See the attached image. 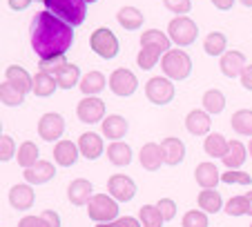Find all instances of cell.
Instances as JSON below:
<instances>
[{
  "mask_svg": "<svg viewBox=\"0 0 252 227\" xmlns=\"http://www.w3.org/2000/svg\"><path fill=\"white\" fill-rule=\"evenodd\" d=\"M29 31H32V47L40 56V60L63 56L74 43V29L49 11H40L33 16Z\"/></svg>",
  "mask_w": 252,
  "mask_h": 227,
  "instance_id": "1",
  "label": "cell"
},
{
  "mask_svg": "<svg viewBox=\"0 0 252 227\" xmlns=\"http://www.w3.org/2000/svg\"><path fill=\"white\" fill-rule=\"evenodd\" d=\"M49 14H54L58 20L67 23L69 27H78L85 23L87 2L85 0H45Z\"/></svg>",
  "mask_w": 252,
  "mask_h": 227,
  "instance_id": "2",
  "label": "cell"
},
{
  "mask_svg": "<svg viewBox=\"0 0 252 227\" xmlns=\"http://www.w3.org/2000/svg\"><path fill=\"white\" fill-rule=\"evenodd\" d=\"M161 69L170 81H183L192 71V58L183 49H170L161 58Z\"/></svg>",
  "mask_w": 252,
  "mask_h": 227,
  "instance_id": "3",
  "label": "cell"
},
{
  "mask_svg": "<svg viewBox=\"0 0 252 227\" xmlns=\"http://www.w3.org/2000/svg\"><path fill=\"white\" fill-rule=\"evenodd\" d=\"M196 23L188 16H176L170 25H167V38H170L172 43H176L179 47H188L196 40Z\"/></svg>",
  "mask_w": 252,
  "mask_h": 227,
  "instance_id": "4",
  "label": "cell"
},
{
  "mask_svg": "<svg viewBox=\"0 0 252 227\" xmlns=\"http://www.w3.org/2000/svg\"><path fill=\"white\" fill-rule=\"evenodd\" d=\"M87 214L96 223H110L119 216V203L107 194H94L87 203Z\"/></svg>",
  "mask_w": 252,
  "mask_h": 227,
  "instance_id": "5",
  "label": "cell"
},
{
  "mask_svg": "<svg viewBox=\"0 0 252 227\" xmlns=\"http://www.w3.org/2000/svg\"><path fill=\"white\" fill-rule=\"evenodd\" d=\"M90 45L100 58L112 60L119 56V38L114 36V31L107 27H98L90 38Z\"/></svg>",
  "mask_w": 252,
  "mask_h": 227,
  "instance_id": "6",
  "label": "cell"
},
{
  "mask_svg": "<svg viewBox=\"0 0 252 227\" xmlns=\"http://www.w3.org/2000/svg\"><path fill=\"white\" fill-rule=\"evenodd\" d=\"M145 96L154 105H167L174 98V85L165 76H154L145 83Z\"/></svg>",
  "mask_w": 252,
  "mask_h": 227,
  "instance_id": "7",
  "label": "cell"
},
{
  "mask_svg": "<svg viewBox=\"0 0 252 227\" xmlns=\"http://www.w3.org/2000/svg\"><path fill=\"white\" fill-rule=\"evenodd\" d=\"M76 114L81 123H87V125H94V123H103L105 118V103L96 96H85V98L78 103L76 107Z\"/></svg>",
  "mask_w": 252,
  "mask_h": 227,
  "instance_id": "8",
  "label": "cell"
},
{
  "mask_svg": "<svg viewBox=\"0 0 252 227\" xmlns=\"http://www.w3.org/2000/svg\"><path fill=\"white\" fill-rule=\"evenodd\" d=\"M136 87H138V81H136V76H134L129 69L121 67V69L112 71V76H110V89L114 91L116 96L127 98V96H132L134 91H136Z\"/></svg>",
  "mask_w": 252,
  "mask_h": 227,
  "instance_id": "9",
  "label": "cell"
},
{
  "mask_svg": "<svg viewBox=\"0 0 252 227\" xmlns=\"http://www.w3.org/2000/svg\"><path fill=\"white\" fill-rule=\"evenodd\" d=\"M107 189H110V196L114 200H121V203H127L136 196V183H134L129 176L125 174H114L110 180H107Z\"/></svg>",
  "mask_w": 252,
  "mask_h": 227,
  "instance_id": "10",
  "label": "cell"
},
{
  "mask_svg": "<svg viewBox=\"0 0 252 227\" xmlns=\"http://www.w3.org/2000/svg\"><path fill=\"white\" fill-rule=\"evenodd\" d=\"M63 132H65V120H63L61 114L49 112L38 120V136L43 138V141L54 142L56 138L63 136Z\"/></svg>",
  "mask_w": 252,
  "mask_h": 227,
  "instance_id": "11",
  "label": "cell"
},
{
  "mask_svg": "<svg viewBox=\"0 0 252 227\" xmlns=\"http://www.w3.org/2000/svg\"><path fill=\"white\" fill-rule=\"evenodd\" d=\"M94 196V187L87 178H76L67 185V199L71 205H87Z\"/></svg>",
  "mask_w": 252,
  "mask_h": 227,
  "instance_id": "12",
  "label": "cell"
},
{
  "mask_svg": "<svg viewBox=\"0 0 252 227\" xmlns=\"http://www.w3.org/2000/svg\"><path fill=\"white\" fill-rule=\"evenodd\" d=\"M161 154H163V163L165 165H179V163H183V158H186V145H183L181 138H163L161 142Z\"/></svg>",
  "mask_w": 252,
  "mask_h": 227,
  "instance_id": "13",
  "label": "cell"
},
{
  "mask_svg": "<svg viewBox=\"0 0 252 227\" xmlns=\"http://www.w3.org/2000/svg\"><path fill=\"white\" fill-rule=\"evenodd\" d=\"M23 176H25V180H27L29 185H45V183H49V180L56 176V170H54L52 163L38 161V163H33L32 167H27Z\"/></svg>",
  "mask_w": 252,
  "mask_h": 227,
  "instance_id": "14",
  "label": "cell"
},
{
  "mask_svg": "<svg viewBox=\"0 0 252 227\" xmlns=\"http://www.w3.org/2000/svg\"><path fill=\"white\" fill-rule=\"evenodd\" d=\"M78 151L87 161H96V158L103 154V138L94 132H85L78 138Z\"/></svg>",
  "mask_w": 252,
  "mask_h": 227,
  "instance_id": "15",
  "label": "cell"
},
{
  "mask_svg": "<svg viewBox=\"0 0 252 227\" xmlns=\"http://www.w3.org/2000/svg\"><path fill=\"white\" fill-rule=\"evenodd\" d=\"M210 125H212V120H210L208 112H203V109H192L186 116V129L192 136H205L210 132Z\"/></svg>",
  "mask_w": 252,
  "mask_h": 227,
  "instance_id": "16",
  "label": "cell"
},
{
  "mask_svg": "<svg viewBox=\"0 0 252 227\" xmlns=\"http://www.w3.org/2000/svg\"><path fill=\"white\" fill-rule=\"evenodd\" d=\"M219 67H221V71H223V76H228V78H237V76H241L243 67H246V56H243L241 52H237V49L225 52L223 56H221Z\"/></svg>",
  "mask_w": 252,
  "mask_h": 227,
  "instance_id": "17",
  "label": "cell"
},
{
  "mask_svg": "<svg viewBox=\"0 0 252 227\" xmlns=\"http://www.w3.org/2000/svg\"><path fill=\"white\" fill-rule=\"evenodd\" d=\"M138 161L148 171H157L163 165V154H161V145L157 142H145L141 147V154H138Z\"/></svg>",
  "mask_w": 252,
  "mask_h": 227,
  "instance_id": "18",
  "label": "cell"
},
{
  "mask_svg": "<svg viewBox=\"0 0 252 227\" xmlns=\"http://www.w3.org/2000/svg\"><path fill=\"white\" fill-rule=\"evenodd\" d=\"M194 178L203 189H214L221 180V171L217 170L214 163H199L194 170Z\"/></svg>",
  "mask_w": 252,
  "mask_h": 227,
  "instance_id": "19",
  "label": "cell"
},
{
  "mask_svg": "<svg viewBox=\"0 0 252 227\" xmlns=\"http://www.w3.org/2000/svg\"><path fill=\"white\" fill-rule=\"evenodd\" d=\"M36 200L32 185H14L9 189V205L14 209H29Z\"/></svg>",
  "mask_w": 252,
  "mask_h": 227,
  "instance_id": "20",
  "label": "cell"
},
{
  "mask_svg": "<svg viewBox=\"0 0 252 227\" xmlns=\"http://www.w3.org/2000/svg\"><path fill=\"white\" fill-rule=\"evenodd\" d=\"M78 154H81L78 145H74L71 141H61L54 147V158H56V163L61 167H71L78 161Z\"/></svg>",
  "mask_w": 252,
  "mask_h": 227,
  "instance_id": "21",
  "label": "cell"
},
{
  "mask_svg": "<svg viewBox=\"0 0 252 227\" xmlns=\"http://www.w3.org/2000/svg\"><path fill=\"white\" fill-rule=\"evenodd\" d=\"M103 134L112 141H121L127 134V120L119 114H110L107 118H103Z\"/></svg>",
  "mask_w": 252,
  "mask_h": 227,
  "instance_id": "22",
  "label": "cell"
},
{
  "mask_svg": "<svg viewBox=\"0 0 252 227\" xmlns=\"http://www.w3.org/2000/svg\"><path fill=\"white\" fill-rule=\"evenodd\" d=\"M7 83H11V85H14L18 91L27 94V91H32L33 76H29L27 71L23 69V67H18V65H9V67H7Z\"/></svg>",
  "mask_w": 252,
  "mask_h": 227,
  "instance_id": "23",
  "label": "cell"
},
{
  "mask_svg": "<svg viewBox=\"0 0 252 227\" xmlns=\"http://www.w3.org/2000/svg\"><path fill=\"white\" fill-rule=\"evenodd\" d=\"M107 158H110V163L116 167L129 165V163H132V147L121 142V141H114L110 147H107Z\"/></svg>",
  "mask_w": 252,
  "mask_h": 227,
  "instance_id": "24",
  "label": "cell"
},
{
  "mask_svg": "<svg viewBox=\"0 0 252 227\" xmlns=\"http://www.w3.org/2000/svg\"><path fill=\"white\" fill-rule=\"evenodd\" d=\"M141 47H157L165 54L172 49V40L167 38V33L158 31V29H150V31L141 33Z\"/></svg>",
  "mask_w": 252,
  "mask_h": 227,
  "instance_id": "25",
  "label": "cell"
},
{
  "mask_svg": "<svg viewBox=\"0 0 252 227\" xmlns=\"http://www.w3.org/2000/svg\"><path fill=\"white\" fill-rule=\"evenodd\" d=\"M221 161H223V165L228 170H239L246 163V147H243V142L228 141V151H225V156Z\"/></svg>",
  "mask_w": 252,
  "mask_h": 227,
  "instance_id": "26",
  "label": "cell"
},
{
  "mask_svg": "<svg viewBox=\"0 0 252 227\" xmlns=\"http://www.w3.org/2000/svg\"><path fill=\"white\" fill-rule=\"evenodd\" d=\"M56 87H58V83H56L54 76L45 74V71H38V74L33 76L32 91L38 96V98H47V96H52L54 91H56Z\"/></svg>",
  "mask_w": 252,
  "mask_h": 227,
  "instance_id": "27",
  "label": "cell"
},
{
  "mask_svg": "<svg viewBox=\"0 0 252 227\" xmlns=\"http://www.w3.org/2000/svg\"><path fill=\"white\" fill-rule=\"evenodd\" d=\"M105 76L100 74V71H90V74H85L81 78V83H78V87H81V91L85 96H96L100 94V91L105 89Z\"/></svg>",
  "mask_w": 252,
  "mask_h": 227,
  "instance_id": "28",
  "label": "cell"
},
{
  "mask_svg": "<svg viewBox=\"0 0 252 227\" xmlns=\"http://www.w3.org/2000/svg\"><path fill=\"white\" fill-rule=\"evenodd\" d=\"M196 200H199L201 212H205V214H217L223 207V199H221V194L217 189H203V192H199V199Z\"/></svg>",
  "mask_w": 252,
  "mask_h": 227,
  "instance_id": "29",
  "label": "cell"
},
{
  "mask_svg": "<svg viewBox=\"0 0 252 227\" xmlns=\"http://www.w3.org/2000/svg\"><path fill=\"white\" fill-rule=\"evenodd\" d=\"M116 18H119L121 27L127 29V31H134V29H138L143 25V14L136 9V7H121Z\"/></svg>",
  "mask_w": 252,
  "mask_h": 227,
  "instance_id": "30",
  "label": "cell"
},
{
  "mask_svg": "<svg viewBox=\"0 0 252 227\" xmlns=\"http://www.w3.org/2000/svg\"><path fill=\"white\" fill-rule=\"evenodd\" d=\"M38 156H40V151H38V145L32 141H25L23 145L18 147V151H16V161H18L20 167H32L33 163H38Z\"/></svg>",
  "mask_w": 252,
  "mask_h": 227,
  "instance_id": "31",
  "label": "cell"
},
{
  "mask_svg": "<svg viewBox=\"0 0 252 227\" xmlns=\"http://www.w3.org/2000/svg\"><path fill=\"white\" fill-rule=\"evenodd\" d=\"M56 83L61 89H71L74 85H78V83H81V69H78V65L67 62L61 69V74L56 76Z\"/></svg>",
  "mask_w": 252,
  "mask_h": 227,
  "instance_id": "32",
  "label": "cell"
},
{
  "mask_svg": "<svg viewBox=\"0 0 252 227\" xmlns=\"http://www.w3.org/2000/svg\"><path fill=\"white\" fill-rule=\"evenodd\" d=\"M225 45H228V38L221 31H212L205 36L203 40V49L208 56H223L225 54Z\"/></svg>",
  "mask_w": 252,
  "mask_h": 227,
  "instance_id": "33",
  "label": "cell"
},
{
  "mask_svg": "<svg viewBox=\"0 0 252 227\" xmlns=\"http://www.w3.org/2000/svg\"><path fill=\"white\" fill-rule=\"evenodd\" d=\"M203 149L208 156L223 158L225 151H228V141H225V136H221V134H210L203 142Z\"/></svg>",
  "mask_w": 252,
  "mask_h": 227,
  "instance_id": "34",
  "label": "cell"
},
{
  "mask_svg": "<svg viewBox=\"0 0 252 227\" xmlns=\"http://www.w3.org/2000/svg\"><path fill=\"white\" fill-rule=\"evenodd\" d=\"M232 129L241 136H252V109H239L232 114Z\"/></svg>",
  "mask_w": 252,
  "mask_h": 227,
  "instance_id": "35",
  "label": "cell"
},
{
  "mask_svg": "<svg viewBox=\"0 0 252 227\" xmlns=\"http://www.w3.org/2000/svg\"><path fill=\"white\" fill-rule=\"evenodd\" d=\"M203 109L208 114H221L225 109V96L219 89H208L203 94Z\"/></svg>",
  "mask_w": 252,
  "mask_h": 227,
  "instance_id": "36",
  "label": "cell"
},
{
  "mask_svg": "<svg viewBox=\"0 0 252 227\" xmlns=\"http://www.w3.org/2000/svg\"><path fill=\"white\" fill-rule=\"evenodd\" d=\"M0 103L7 105V107H18L25 103V94L16 89L11 83H2L0 85Z\"/></svg>",
  "mask_w": 252,
  "mask_h": 227,
  "instance_id": "37",
  "label": "cell"
},
{
  "mask_svg": "<svg viewBox=\"0 0 252 227\" xmlns=\"http://www.w3.org/2000/svg\"><path fill=\"white\" fill-rule=\"evenodd\" d=\"M138 221H141V227H161L163 225V216L157 209V205H143L138 209Z\"/></svg>",
  "mask_w": 252,
  "mask_h": 227,
  "instance_id": "38",
  "label": "cell"
},
{
  "mask_svg": "<svg viewBox=\"0 0 252 227\" xmlns=\"http://www.w3.org/2000/svg\"><path fill=\"white\" fill-rule=\"evenodd\" d=\"M161 56H163L161 49H157V47H143L141 52H138V56H136V62H138V67H141V69H152V67L161 60Z\"/></svg>",
  "mask_w": 252,
  "mask_h": 227,
  "instance_id": "39",
  "label": "cell"
},
{
  "mask_svg": "<svg viewBox=\"0 0 252 227\" xmlns=\"http://www.w3.org/2000/svg\"><path fill=\"white\" fill-rule=\"evenodd\" d=\"M65 65H67L65 54H63V56L43 58V60H40V71H45V74H49V76H54V78H56V76L61 74V69H63Z\"/></svg>",
  "mask_w": 252,
  "mask_h": 227,
  "instance_id": "40",
  "label": "cell"
},
{
  "mask_svg": "<svg viewBox=\"0 0 252 227\" xmlns=\"http://www.w3.org/2000/svg\"><path fill=\"white\" fill-rule=\"evenodd\" d=\"M183 227H208V214L201 209H190L183 216Z\"/></svg>",
  "mask_w": 252,
  "mask_h": 227,
  "instance_id": "41",
  "label": "cell"
},
{
  "mask_svg": "<svg viewBox=\"0 0 252 227\" xmlns=\"http://www.w3.org/2000/svg\"><path fill=\"white\" fill-rule=\"evenodd\" d=\"M225 214H230V216H243V214H248L246 196H234V199H230L228 203H225Z\"/></svg>",
  "mask_w": 252,
  "mask_h": 227,
  "instance_id": "42",
  "label": "cell"
},
{
  "mask_svg": "<svg viewBox=\"0 0 252 227\" xmlns=\"http://www.w3.org/2000/svg\"><path fill=\"white\" fill-rule=\"evenodd\" d=\"M221 180L228 185H250L252 178L250 174H246V171H239V170H228L225 174H221Z\"/></svg>",
  "mask_w": 252,
  "mask_h": 227,
  "instance_id": "43",
  "label": "cell"
},
{
  "mask_svg": "<svg viewBox=\"0 0 252 227\" xmlns=\"http://www.w3.org/2000/svg\"><path fill=\"white\" fill-rule=\"evenodd\" d=\"M16 142L11 136H0V163H7L16 156Z\"/></svg>",
  "mask_w": 252,
  "mask_h": 227,
  "instance_id": "44",
  "label": "cell"
},
{
  "mask_svg": "<svg viewBox=\"0 0 252 227\" xmlns=\"http://www.w3.org/2000/svg\"><path fill=\"white\" fill-rule=\"evenodd\" d=\"M157 209L161 212V216H163V223L165 221H172V218L176 216V203L172 199H161L157 203Z\"/></svg>",
  "mask_w": 252,
  "mask_h": 227,
  "instance_id": "45",
  "label": "cell"
},
{
  "mask_svg": "<svg viewBox=\"0 0 252 227\" xmlns=\"http://www.w3.org/2000/svg\"><path fill=\"white\" fill-rule=\"evenodd\" d=\"M163 5H165L172 14L183 16L192 9V0H163Z\"/></svg>",
  "mask_w": 252,
  "mask_h": 227,
  "instance_id": "46",
  "label": "cell"
},
{
  "mask_svg": "<svg viewBox=\"0 0 252 227\" xmlns=\"http://www.w3.org/2000/svg\"><path fill=\"white\" fill-rule=\"evenodd\" d=\"M98 227H141V221L132 216H123L116 218L114 223H98Z\"/></svg>",
  "mask_w": 252,
  "mask_h": 227,
  "instance_id": "47",
  "label": "cell"
},
{
  "mask_svg": "<svg viewBox=\"0 0 252 227\" xmlns=\"http://www.w3.org/2000/svg\"><path fill=\"white\" fill-rule=\"evenodd\" d=\"M18 227H49V225L43 216H25V218H20Z\"/></svg>",
  "mask_w": 252,
  "mask_h": 227,
  "instance_id": "48",
  "label": "cell"
},
{
  "mask_svg": "<svg viewBox=\"0 0 252 227\" xmlns=\"http://www.w3.org/2000/svg\"><path fill=\"white\" fill-rule=\"evenodd\" d=\"M239 78H241V85L246 87L248 91H252V65L243 67V71H241V76H239Z\"/></svg>",
  "mask_w": 252,
  "mask_h": 227,
  "instance_id": "49",
  "label": "cell"
},
{
  "mask_svg": "<svg viewBox=\"0 0 252 227\" xmlns=\"http://www.w3.org/2000/svg\"><path fill=\"white\" fill-rule=\"evenodd\" d=\"M40 216H43L45 221H47V225H49V227H61V216H58L56 212H52V209H45V212L40 214Z\"/></svg>",
  "mask_w": 252,
  "mask_h": 227,
  "instance_id": "50",
  "label": "cell"
},
{
  "mask_svg": "<svg viewBox=\"0 0 252 227\" xmlns=\"http://www.w3.org/2000/svg\"><path fill=\"white\" fill-rule=\"evenodd\" d=\"M29 5H32V0H9V7L14 11H23V9H27Z\"/></svg>",
  "mask_w": 252,
  "mask_h": 227,
  "instance_id": "51",
  "label": "cell"
},
{
  "mask_svg": "<svg viewBox=\"0 0 252 227\" xmlns=\"http://www.w3.org/2000/svg\"><path fill=\"white\" fill-rule=\"evenodd\" d=\"M212 5L217 7V9H223V11H228V9H232L234 0H212Z\"/></svg>",
  "mask_w": 252,
  "mask_h": 227,
  "instance_id": "52",
  "label": "cell"
},
{
  "mask_svg": "<svg viewBox=\"0 0 252 227\" xmlns=\"http://www.w3.org/2000/svg\"><path fill=\"white\" fill-rule=\"evenodd\" d=\"M246 200H248V216H252V192L246 194Z\"/></svg>",
  "mask_w": 252,
  "mask_h": 227,
  "instance_id": "53",
  "label": "cell"
},
{
  "mask_svg": "<svg viewBox=\"0 0 252 227\" xmlns=\"http://www.w3.org/2000/svg\"><path fill=\"white\" fill-rule=\"evenodd\" d=\"M241 5H246V7H252V0H239Z\"/></svg>",
  "mask_w": 252,
  "mask_h": 227,
  "instance_id": "54",
  "label": "cell"
},
{
  "mask_svg": "<svg viewBox=\"0 0 252 227\" xmlns=\"http://www.w3.org/2000/svg\"><path fill=\"white\" fill-rule=\"evenodd\" d=\"M248 154L252 156V138H250V145H248Z\"/></svg>",
  "mask_w": 252,
  "mask_h": 227,
  "instance_id": "55",
  "label": "cell"
},
{
  "mask_svg": "<svg viewBox=\"0 0 252 227\" xmlns=\"http://www.w3.org/2000/svg\"><path fill=\"white\" fill-rule=\"evenodd\" d=\"M0 136H2V123H0Z\"/></svg>",
  "mask_w": 252,
  "mask_h": 227,
  "instance_id": "56",
  "label": "cell"
},
{
  "mask_svg": "<svg viewBox=\"0 0 252 227\" xmlns=\"http://www.w3.org/2000/svg\"><path fill=\"white\" fill-rule=\"evenodd\" d=\"M85 2H96V0H85Z\"/></svg>",
  "mask_w": 252,
  "mask_h": 227,
  "instance_id": "57",
  "label": "cell"
},
{
  "mask_svg": "<svg viewBox=\"0 0 252 227\" xmlns=\"http://www.w3.org/2000/svg\"><path fill=\"white\" fill-rule=\"evenodd\" d=\"M43 2H45V0H43Z\"/></svg>",
  "mask_w": 252,
  "mask_h": 227,
  "instance_id": "58",
  "label": "cell"
},
{
  "mask_svg": "<svg viewBox=\"0 0 252 227\" xmlns=\"http://www.w3.org/2000/svg\"><path fill=\"white\" fill-rule=\"evenodd\" d=\"M250 227H252V225H250Z\"/></svg>",
  "mask_w": 252,
  "mask_h": 227,
  "instance_id": "59",
  "label": "cell"
}]
</instances>
